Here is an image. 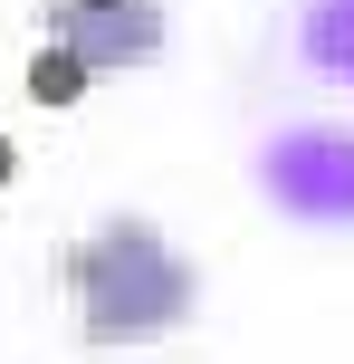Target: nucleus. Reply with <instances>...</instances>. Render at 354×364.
Returning a JSON list of instances; mask_svg holds the SVG:
<instances>
[{"instance_id":"obj_2","label":"nucleus","mask_w":354,"mask_h":364,"mask_svg":"<svg viewBox=\"0 0 354 364\" xmlns=\"http://www.w3.org/2000/svg\"><path fill=\"white\" fill-rule=\"evenodd\" d=\"M48 29H57V48L87 77L144 68V58H163V0H57Z\"/></svg>"},{"instance_id":"obj_1","label":"nucleus","mask_w":354,"mask_h":364,"mask_svg":"<svg viewBox=\"0 0 354 364\" xmlns=\"http://www.w3.org/2000/svg\"><path fill=\"white\" fill-rule=\"evenodd\" d=\"M67 297H77L87 346H153V336H172L201 307V278H192V259L153 220L115 211L67 250Z\"/></svg>"},{"instance_id":"obj_4","label":"nucleus","mask_w":354,"mask_h":364,"mask_svg":"<svg viewBox=\"0 0 354 364\" xmlns=\"http://www.w3.org/2000/svg\"><path fill=\"white\" fill-rule=\"evenodd\" d=\"M0 182H10V144H0Z\"/></svg>"},{"instance_id":"obj_3","label":"nucleus","mask_w":354,"mask_h":364,"mask_svg":"<svg viewBox=\"0 0 354 364\" xmlns=\"http://www.w3.org/2000/svg\"><path fill=\"white\" fill-rule=\"evenodd\" d=\"M77 87H87V68H77L67 48H38L29 58V96H38V106H77Z\"/></svg>"}]
</instances>
